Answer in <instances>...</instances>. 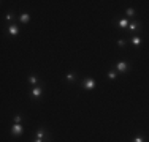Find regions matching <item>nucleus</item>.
<instances>
[{
  "mask_svg": "<svg viewBox=\"0 0 149 142\" xmlns=\"http://www.w3.org/2000/svg\"><path fill=\"white\" fill-rule=\"evenodd\" d=\"M132 142H146V141H144L143 136H135L133 139H132Z\"/></svg>",
  "mask_w": 149,
  "mask_h": 142,
  "instance_id": "nucleus-16",
  "label": "nucleus"
},
{
  "mask_svg": "<svg viewBox=\"0 0 149 142\" xmlns=\"http://www.w3.org/2000/svg\"><path fill=\"white\" fill-rule=\"evenodd\" d=\"M106 76H108L109 81H116V79H118V71H116V70H109Z\"/></svg>",
  "mask_w": 149,
  "mask_h": 142,
  "instance_id": "nucleus-9",
  "label": "nucleus"
},
{
  "mask_svg": "<svg viewBox=\"0 0 149 142\" xmlns=\"http://www.w3.org/2000/svg\"><path fill=\"white\" fill-rule=\"evenodd\" d=\"M116 71H118V73H127V71H129V63L124 62V60L118 62L116 63Z\"/></svg>",
  "mask_w": 149,
  "mask_h": 142,
  "instance_id": "nucleus-4",
  "label": "nucleus"
},
{
  "mask_svg": "<svg viewBox=\"0 0 149 142\" xmlns=\"http://www.w3.org/2000/svg\"><path fill=\"white\" fill-rule=\"evenodd\" d=\"M81 85H83V88H86V90H94L97 82H95V79H92V77H86Z\"/></svg>",
  "mask_w": 149,
  "mask_h": 142,
  "instance_id": "nucleus-2",
  "label": "nucleus"
},
{
  "mask_svg": "<svg viewBox=\"0 0 149 142\" xmlns=\"http://www.w3.org/2000/svg\"><path fill=\"white\" fill-rule=\"evenodd\" d=\"M65 81H67V82H70V84L74 82V81H76V74H74V73H68L65 76Z\"/></svg>",
  "mask_w": 149,
  "mask_h": 142,
  "instance_id": "nucleus-12",
  "label": "nucleus"
},
{
  "mask_svg": "<svg viewBox=\"0 0 149 142\" xmlns=\"http://www.w3.org/2000/svg\"><path fill=\"white\" fill-rule=\"evenodd\" d=\"M29 21H30V14H29V13H22V14L19 16V22H21V24H27Z\"/></svg>",
  "mask_w": 149,
  "mask_h": 142,
  "instance_id": "nucleus-8",
  "label": "nucleus"
},
{
  "mask_svg": "<svg viewBox=\"0 0 149 142\" xmlns=\"http://www.w3.org/2000/svg\"><path fill=\"white\" fill-rule=\"evenodd\" d=\"M130 43H132V44L135 46V48H138V46L141 44V38L138 37V35H133V37H132V40H130Z\"/></svg>",
  "mask_w": 149,
  "mask_h": 142,
  "instance_id": "nucleus-10",
  "label": "nucleus"
},
{
  "mask_svg": "<svg viewBox=\"0 0 149 142\" xmlns=\"http://www.w3.org/2000/svg\"><path fill=\"white\" fill-rule=\"evenodd\" d=\"M10 133H11L13 136H16V137L22 136V134H24V126H22V123H13L11 128H10Z\"/></svg>",
  "mask_w": 149,
  "mask_h": 142,
  "instance_id": "nucleus-1",
  "label": "nucleus"
},
{
  "mask_svg": "<svg viewBox=\"0 0 149 142\" xmlns=\"http://www.w3.org/2000/svg\"><path fill=\"white\" fill-rule=\"evenodd\" d=\"M125 44H127L125 40H122V38H119V40H118V46H119V48H125Z\"/></svg>",
  "mask_w": 149,
  "mask_h": 142,
  "instance_id": "nucleus-17",
  "label": "nucleus"
},
{
  "mask_svg": "<svg viewBox=\"0 0 149 142\" xmlns=\"http://www.w3.org/2000/svg\"><path fill=\"white\" fill-rule=\"evenodd\" d=\"M38 81H40V79H38V76H33V74H32V76L29 77V82H30L32 85H33V87H37Z\"/></svg>",
  "mask_w": 149,
  "mask_h": 142,
  "instance_id": "nucleus-14",
  "label": "nucleus"
},
{
  "mask_svg": "<svg viewBox=\"0 0 149 142\" xmlns=\"http://www.w3.org/2000/svg\"><path fill=\"white\" fill-rule=\"evenodd\" d=\"M129 24H130L129 19H127V17H122V19L118 22V26H119L120 28H127V27H129Z\"/></svg>",
  "mask_w": 149,
  "mask_h": 142,
  "instance_id": "nucleus-11",
  "label": "nucleus"
},
{
  "mask_svg": "<svg viewBox=\"0 0 149 142\" xmlns=\"http://www.w3.org/2000/svg\"><path fill=\"white\" fill-rule=\"evenodd\" d=\"M13 122L15 123H22V115H21V114H16V115L13 117Z\"/></svg>",
  "mask_w": 149,
  "mask_h": 142,
  "instance_id": "nucleus-15",
  "label": "nucleus"
},
{
  "mask_svg": "<svg viewBox=\"0 0 149 142\" xmlns=\"http://www.w3.org/2000/svg\"><path fill=\"white\" fill-rule=\"evenodd\" d=\"M135 14H136V10H135V8H127L125 10V16L127 17H133Z\"/></svg>",
  "mask_w": 149,
  "mask_h": 142,
  "instance_id": "nucleus-13",
  "label": "nucleus"
},
{
  "mask_svg": "<svg viewBox=\"0 0 149 142\" xmlns=\"http://www.w3.org/2000/svg\"><path fill=\"white\" fill-rule=\"evenodd\" d=\"M5 19H6V21H8V22H11V21H13V19H15V14H13L11 11H10V13H8V14H6V16H5Z\"/></svg>",
  "mask_w": 149,
  "mask_h": 142,
  "instance_id": "nucleus-18",
  "label": "nucleus"
},
{
  "mask_svg": "<svg viewBox=\"0 0 149 142\" xmlns=\"http://www.w3.org/2000/svg\"><path fill=\"white\" fill-rule=\"evenodd\" d=\"M35 137H37V139H48V133H46L45 131V128H38L37 130V133H35Z\"/></svg>",
  "mask_w": 149,
  "mask_h": 142,
  "instance_id": "nucleus-7",
  "label": "nucleus"
},
{
  "mask_svg": "<svg viewBox=\"0 0 149 142\" xmlns=\"http://www.w3.org/2000/svg\"><path fill=\"white\" fill-rule=\"evenodd\" d=\"M33 142H45L43 139H37V137H35V139H33Z\"/></svg>",
  "mask_w": 149,
  "mask_h": 142,
  "instance_id": "nucleus-19",
  "label": "nucleus"
},
{
  "mask_svg": "<svg viewBox=\"0 0 149 142\" xmlns=\"http://www.w3.org/2000/svg\"><path fill=\"white\" fill-rule=\"evenodd\" d=\"M127 30H130L132 33L135 35V32H138V30H141V22H130L129 24V27H127Z\"/></svg>",
  "mask_w": 149,
  "mask_h": 142,
  "instance_id": "nucleus-6",
  "label": "nucleus"
},
{
  "mask_svg": "<svg viewBox=\"0 0 149 142\" xmlns=\"http://www.w3.org/2000/svg\"><path fill=\"white\" fill-rule=\"evenodd\" d=\"M6 33H8L10 37H16V35L19 33V27L15 26V24H11V26H8V28H6Z\"/></svg>",
  "mask_w": 149,
  "mask_h": 142,
  "instance_id": "nucleus-5",
  "label": "nucleus"
},
{
  "mask_svg": "<svg viewBox=\"0 0 149 142\" xmlns=\"http://www.w3.org/2000/svg\"><path fill=\"white\" fill-rule=\"evenodd\" d=\"M41 95H43V87H40V85H37V87H33L30 90V98H33V99L40 98Z\"/></svg>",
  "mask_w": 149,
  "mask_h": 142,
  "instance_id": "nucleus-3",
  "label": "nucleus"
}]
</instances>
